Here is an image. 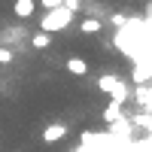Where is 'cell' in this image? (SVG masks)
I'll list each match as a JSON object with an SVG mask.
<instances>
[{
    "mask_svg": "<svg viewBox=\"0 0 152 152\" xmlns=\"http://www.w3.org/2000/svg\"><path fill=\"white\" fill-rule=\"evenodd\" d=\"M52 46V34H46V31H37L31 37V49H49Z\"/></svg>",
    "mask_w": 152,
    "mask_h": 152,
    "instance_id": "52a82bcc",
    "label": "cell"
},
{
    "mask_svg": "<svg viewBox=\"0 0 152 152\" xmlns=\"http://www.w3.org/2000/svg\"><path fill=\"white\" fill-rule=\"evenodd\" d=\"M67 137V122H49L46 128H43V143H58V140H64Z\"/></svg>",
    "mask_w": 152,
    "mask_h": 152,
    "instance_id": "3957f363",
    "label": "cell"
},
{
    "mask_svg": "<svg viewBox=\"0 0 152 152\" xmlns=\"http://www.w3.org/2000/svg\"><path fill=\"white\" fill-rule=\"evenodd\" d=\"M12 61H15V52L6 49V46H0V64H12Z\"/></svg>",
    "mask_w": 152,
    "mask_h": 152,
    "instance_id": "ba28073f",
    "label": "cell"
},
{
    "mask_svg": "<svg viewBox=\"0 0 152 152\" xmlns=\"http://www.w3.org/2000/svg\"><path fill=\"white\" fill-rule=\"evenodd\" d=\"M76 21V12L67 6H55V9H46L40 15V31L46 34H58V31H67L70 24Z\"/></svg>",
    "mask_w": 152,
    "mask_h": 152,
    "instance_id": "6da1fadb",
    "label": "cell"
},
{
    "mask_svg": "<svg viewBox=\"0 0 152 152\" xmlns=\"http://www.w3.org/2000/svg\"><path fill=\"white\" fill-rule=\"evenodd\" d=\"M82 34H88V37H94V34H100V18H94V15H85V18H79V24H76Z\"/></svg>",
    "mask_w": 152,
    "mask_h": 152,
    "instance_id": "8992f818",
    "label": "cell"
},
{
    "mask_svg": "<svg viewBox=\"0 0 152 152\" xmlns=\"http://www.w3.org/2000/svg\"><path fill=\"white\" fill-rule=\"evenodd\" d=\"M37 6H43V9H55V6H61V0H37Z\"/></svg>",
    "mask_w": 152,
    "mask_h": 152,
    "instance_id": "9c48e42d",
    "label": "cell"
},
{
    "mask_svg": "<svg viewBox=\"0 0 152 152\" xmlns=\"http://www.w3.org/2000/svg\"><path fill=\"white\" fill-rule=\"evenodd\" d=\"M12 12L18 18H34L37 15V0H12Z\"/></svg>",
    "mask_w": 152,
    "mask_h": 152,
    "instance_id": "5b68a950",
    "label": "cell"
},
{
    "mask_svg": "<svg viewBox=\"0 0 152 152\" xmlns=\"http://www.w3.org/2000/svg\"><path fill=\"white\" fill-rule=\"evenodd\" d=\"M97 88L107 91V94H113V100H125V97H128V88H125V82L119 79L116 73H104L97 79Z\"/></svg>",
    "mask_w": 152,
    "mask_h": 152,
    "instance_id": "7a4b0ae2",
    "label": "cell"
},
{
    "mask_svg": "<svg viewBox=\"0 0 152 152\" xmlns=\"http://www.w3.org/2000/svg\"><path fill=\"white\" fill-rule=\"evenodd\" d=\"M64 70H67L70 76H76V79H82V76H88V61L79 58V55H70V58L64 61Z\"/></svg>",
    "mask_w": 152,
    "mask_h": 152,
    "instance_id": "277c9868",
    "label": "cell"
}]
</instances>
